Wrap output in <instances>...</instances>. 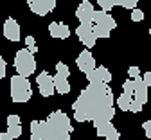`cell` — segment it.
<instances>
[{
    "mask_svg": "<svg viewBox=\"0 0 151 140\" xmlns=\"http://www.w3.org/2000/svg\"><path fill=\"white\" fill-rule=\"evenodd\" d=\"M74 118L78 122H96V121H111L113 110V93L103 81H92L79 93L72 104Z\"/></svg>",
    "mask_w": 151,
    "mask_h": 140,
    "instance_id": "6da1fadb",
    "label": "cell"
},
{
    "mask_svg": "<svg viewBox=\"0 0 151 140\" xmlns=\"http://www.w3.org/2000/svg\"><path fill=\"white\" fill-rule=\"evenodd\" d=\"M70 133L72 124L68 115L58 110L47 117V140H68Z\"/></svg>",
    "mask_w": 151,
    "mask_h": 140,
    "instance_id": "7a4b0ae2",
    "label": "cell"
},
{
    "mask_svg": "<svg viewBox=\"0 0 151 140\" xmlns=\"http://www.w3.org/2000/svg\"><path fill=\"white\" fill-rule=\"evenodd\" d=\"M32 97V88L25 75H13L11 77V99L13 103H27Z\"/></svg>",
    "mask_w": 151,
    "mask_h": 140,
    "instance_id": "3957f363",
    "label": "cell"
},
{
    "mask_svg": "<svg viewBox=\"0 0 151 140\" xmlns=\"http://www.w3.org/2000/svg\"><path fill=\"white\" fill-rule=\"evenodd\" d=\"M115 27H117V24L108 14V11H104V9L93 11V32H96L97 38H108L110 32Z\"/></svg>",
    "mask_w": 151,
    "mask_h": 140,
    "instance_id": "277c9868",
    "label": "cell"
},
{
    "mask_svg": "<svg viewBox=\"0 0 151 140\" xmlns=\"http://www.w3.org/2000/svg\"><path fill=\"white\" fill-rule=\"evenodd\" d=\"M14 68L16 72L20 74V75H32L36 72V61H34V56L29 49H22V50H18L16 56H14Z\"/></svg>",
    "mask_w": 151,
    "mask_h": 140,
    "instance_id": "5b68a950",
    "label": "cell"
},
{
    "mask_svg": "<svg viewBox=\"0 0 151 140\" xmlns=\"http://www.w3.org/2000/svg\"><path fill=\"white\" fill-rule=\"evenodd\" d=\"M76 34L86 49H92L97 42V36L93 32V24H79V27L76 29Z\"/></svg>",
    "mask_w": 151,
    "mask_h": 140,
    "instance_id": "8992f818",
    "label": "cell"
},
{
    "mask_svg": "<svg viewBox=\"0 0 151 140\" xmlns=\"http://www.w3.org/2000/svg\"><path fill=\"white\" fill-rule=\"evenodd\" d=\"M36 83H38L40 93H42L43 97H50V95H54V90H56V86H54V77H52L49 72H40V74H38Z\"/></svg>",
    "mask_w": 151,
    "mask_h": 140,
    "instance_id": "52a82bcc",
    "label": "cell"
},
{
    "mask_svg": "<svg viewBox=\"0 0 151 140\" xmlns=\"http://www.w3.org/2000/svg\"><path fill=\"white\" fill-rule=\"evenodd\" d=\"M25 2H27L29 9L34 14L45 16V14H49L56 7V2H58V0H25Z\"/></svg>",
    "mask_w": 151,
    "mask_h": 140,
    "instance_id": "ba28073f",
    "label": "cell"
},
{
    "mask_svg": "<svg viewBox=\"0 0 151 140\" xmlns=\"http://www.w3.org/2000/svg\"><path fill=\"white\" fill-rule=\"evenodd\" d=\"M93 6L92 2H88V0H83V2L78 6V9H76V16H78L79 24H93Z\"/></svg>",
    "mask_w": 151,
    "mask_h": 140,
    "instance_id": "9c48e42d",
    "label": "cell"
},
{
    "mask_svg": "<svg viewBox=\"0 0 151 140\" xmlns=\"http://www.w3.org/2000/svg\"><path fill=\"white\" fill-rule=\"evenodd\" d=\"M76 65H78V68L83 74H88V72H92L96 68V59H93V56L90 54V50H83L78 56V59H76Z\"/></svg>",
    "mask_w": 151,
    "mask_h": 140,
    "instance_id": "30bf717a",
    "label": "cell"
},
{
    "mask_svg": "<svg viewBox=\"0 0 151 140\" xmlns=\"http://www.w3.org/2000/svg\"><path fill=\"white\" fill-rule=\"evenodd\" d=\"M133 85H135V90H133V99L135 101H139V103H142V104H146L147 103V85H146V81L139 75V77H135L133 79Z\"/></svg>",
    "mask_w": 151,
    "mask_h": 140,
    "instance_id": "8fae6325",
    "label": "cell"
},
{
    "mask_svg": "<svg viewBox=\"0 0 151 140\" xmlns=\"http://www.w3.org/2000/svg\"><path fill=\"white\" fill-rule=\"evenodd\" d=\"M4 36L9 39V42H20V25L16 24V20L7 18L4 24Z\"/></svg>",
    "mask_w": 151,
    "mask_h": 140,
    "instance_id": "7c38bea8",
    "label": "cell"
},
{
    "mask_svg": "<svg viewBox=\"0 0 151 140\" xmlns=\"http://www.w3.org/2000/svg\"><path fill=\"white\" fill-rule=\"evenodd\" d=\"M86 81H88V83H92V81H103V83L110 85V81H111V74L108 72L106 67H96L92 72L86 74Z\"/></svg>",
    "mask_w": 151,
    "mask_h": 140,
    "instance_id": "4fadbf2b",
    "label": "cell"
},
{
    "mask_svg": "<svg viewBox=\"0 0 151 140\" xmlns=\"http://www.w3.org/2000/svg\"><path fill=\"white\" fill-rule=\"evenodd\" d=\"M31 140H47V121L31 122Z\"/></svg>",
    "mask_w": 151,
    "mask_h": 140,
    "instance_id": "5bb4252c",
    "label": "cell"
},
{
    "mask_svg": "<svg viewBox=\"0 0 151 140\" xmlns=\"http://www.w3.org/2000/svg\"><path fill=\"white\" fill-rule=\"evenodd\" d=\"M49 34L52 38H58V39H67L70 36V27L67 24L52 22V24H49Z\"/></svg>",
    "mask_w": 151,
    "mask_h": 140,
    "instance_id": "9a60e30c",
    "label": "cell"
},
{
    "mask_svg": "<svg viewBox=\"0 0 151 140\" xmlns=\"http://www.w3.org/2000/svg\"><path fill=\"white\" fill-rule=\"evenodd\" d=\"M54 86L58 93H68L70 92V83H68V77L61 75V74H56L54 75Z\"/></svg>",
    "mask_w": 151,
    "mask_h": 140,
    "instance_id": "2e32d148",
    "label": "cell"
},
{
    "mask_svg": "<svg viewBox=\"0 0 151 140\" xmlns=\"http://www.w3.org/2000/svg\"><path fill=\"white\" fill-rule=\"evenodd\" d=\"M93 126H96L97 136H103V138H106V135H108L110 129L113 128L111 121H96V122H93Z\"/></svg>",
    "mask_w": 151,
    "mask_h": 140,
    "instance_id": "e0dca14e",
    "label": "cell"
},
{
    "mask_svg": "<svg viewBox=\"0 0 151 140\" xmlns=\"http://www.w3.org/2000/svg\"><path fill=\"white\" fill-rule=\"evenodd\" d=\"M131 101H133V97H131V95H126V93L122 92V95L117 99V106H119V110H122V111H129V104H131Z\"/></svg>",
    "mask_w": 151,
    "mask_h": 140,
    "instance_id": "ac0fdd59",
    "label": "cell"
},
{
    "mask_svg": "<svg viewBox=\"0 0 151 140\" xmlns=\"http://www.w3.org/2000/svg\"><path fill=\"white\" fill-rule=\"evenodd\" d=\"M133 90H135L133 79H128V81H124V85H122V92H124L126 95H131V97H133Z\"/></svg>",
    "mask_w": 151,
    "mask_h": 140,
    "instance_id": "d6986e66",
    "label": "cell"
},
{
    "mask_svg": "<svg viewBox=\"0 0 151 140\" xmlns=\"http://www.w3.org/2000/svg\"><path fill=\"white\" fill-rule=\"evenodd\" d=\"M131 20H133V22H142L144 20V11L142 9H131Z\"/></svg>",
    "mask_w": 151,
    "mask_h": 140,
    "instance_id": "ffe728a7",
    "label": "cell"
},
{
    "mask_svg": "<svg viewBox=\"0 0 151 140\" xmlns=\"http://www.w3.org/2000/svg\"><path fill=\"white\" fill-rule=\"evenodd\" d=\"M7 133L13 136V138H18L22 135V128H20V124L18 126H7Z\"/></svg>",
    "mask_w": 151,
    "mask_h": 140,
    "instance_id": "44dd1931",
    "label": "cell"
},
{
    "mask_svg": "<svg viewBox=\"0 0 151 140\" xmlns=\"http://www.w3.org/2000/svg\"><path fill=\"white\" fill-rule=\"evenodd\" d=\"M56 74H61V75H67V77H68V75H70V70H68V67H67L65 63L60 61L58 65H56Z\"/></svg>",
    "mask_w": 151,
    "mask_h": 140,
    "instance_id": "7402d4cb",
    "label": "cell"
},
{
    "mask_svg": "<svg viewBox=\"0 0 151 140\" xmlns=\"http://www.w3.org/2000/svg\"><path fill=\"white\" fill-rule=\"evenodd\" d=\"M97 4L101 6V9H104V11H111L113 7V0H97Z\"/></svg>",
    "mask_w": 151,
    "mask_h": 140,
    "instance_id": "603a6c76",
    "label": "cell"
},
{
    "mask_svg": "<svg viewBox=\"0 0 151 140\" xmlns=\"http://www.w3.org/2000/svg\"><path fill=\"white\" fill-rule=\"evenodd\" d=\"M142 103H139V101H131V104H129V111H133V113H139V111H142Z\"/></svg>",
    "mask_w": 151,
    "mask_h": 140,
    "instance_id": "cb8c5ba5",
    "label": "cell"
},
{
    "mask_svg": "<svg viewBox=\"0 0 151 140\" xmlns=\"http://www.w3.org/2000/svg\"><path fill=\"white\" fill-rule=\"evenodd\" d=\"M121 7L135 9V7H137V0H121Z\"/></svg>",
    "mask_w": 151,
    "mask_h": 140,
    "instance_id": "d4e9b609",
    "label": "cell"
},
{
    "mask_svg": "<svg viewBox=\"0 0 151 140\" xmlns=\"http://www.w3.org/2000/svg\"><path fill=\"white\" fill-rule=\"evenodd\" d=\"M106 138H108V140H121V133L115 129V126H113V128L110 129V133L106 135Z\"/></svg>",
    "mask_w": 151,
    "mask_h": 140,
    "instance_id": "484cf974",
    "label": "cell"
},
{
    "mask_svg": "<svg viewBox=\"0 0 151 140\" xmlns=\"http://www.w3.org/2000/svg\"><path fill=\"white\" fill-rule=\"evenodd\" d=\"M20 124V117L18 115H9L7 117V126H18Z\"/></svg>",
    "mask_w": 151,
    "mask_h": 140,
    "instance_id": "4316f807",
    "label": "cell"
},
{
    "mask_svg": "<svg viewBox=\"0 0 151 140\" xmlns=\"http://www.w3.org/2000/svg\"><path fill=\"white\" fill-rule=\"evenodd\" d=\"M6 72H7V65H6V61H4V57L0 56V79L6 77Z\"/></svg>",
    "mask_w": 151,
    "mask_h": 140,
    "instance_id": "83f0119b",
    "label": "cell"
},
{
    "mask_svg": "<svg viewBox=\"0 0 151 140\" xmlns=\"http://www.w3.org/2000/svg\"><path fill=\"white\" fill-rule=\"evenodd\" d=\"M142 128H144V133H146V136L151 140V118H149V121H146V122L142 124Z\"/></svg>",
    "mask_w": 151,
    "mask_h": 140,
    "instance_id": "f1b7e54d",
    "label": "cell"
},
{
    "mask_svg": "<svg viewBox=\"0 0 151 140\" xmlns=\"http://www.w3.org/2000/svg\"><path fill=\"white\" fill-rule=\"evenodd\" d=\"M128 74H129V77H139L140 75V70H139V67H129V70H128Z\"/></svg>",
    "mask_w": 151,
    "mask_h": 140,
    "instance_id": "f546056e",
    "label": "cell"
},
{
    "mask_svg": "<svg viewBox=\"0 0 151 140\" xmlns=\"http://www.w3.org/2000/svg\"><path fill=\"white\" fill-rule=\"evenodd\" d=\"M142 79L146 81V85H147V86H151V72H146V74L142 75Z\"/></svg>",
    "mask_w": 151,
    "mask_h": 140,
    "instance_id": "4dcf8cb0",
    "label": "cell"
},
{
    "mask_svg": "<svg viewBox=\"0 0 151 140\" xmlns=\"http://www.w3.org/2000/svg\"><path fill=\"white\" fill-rule=\"evenodd\" d=\"M0 140H13V136L6 131V133H0Z\"/></svg>",
    "mask_w": 151,
    "mask_h": 140,
    "instance_id": "1f68e13d",
    "label": "cell"
},
{
    "mask_svg": "<svg viewBox=\"0 0 151 140\" xmlns=\"http://www.w3.org/2000/svg\"><path fill=\"white\" fill-rule=\"evenodd\" d=\"M25 43H27V47L29 45H34V38L32 36H25Z\"/></svg>",
    "mask_w": 151,
    "mask_h": 140,
    "instance_id": "d6a6232c",
    "label": "cell"
},
{
    "mask_svg": "<svg viewBox=\"0 0 151 140\" xmlns=\"http://www.w3.org/2000/svg\"><path fill=\"white\" fill-rule=\"evenodd\" d=\"M27 49H29V50H31L32 54H34V52H38V47H36V45H29Z\"/></svg>",
    "mask_w": 151,
    "mask_h": 140,
    "instance_id": "836d02e7",
    "label": "cell"
},
{
    "mask_svg": "<svg viewBox=\"0 0 151 140\" xmlns=\"http://www.w3.org/2000/svg\"><path fill=\"white\" fill-rule=\"evenodd\" d=\"M113 6H121V0H113Z\"/></svg>",
    "mask_w": 151,
    "mask_h": 140,
    "instance_id": "e575fe53",
    "label": "cell"
},
{
    "mask_svg": "<svg viewBox=\"0 0 151 140\" xmlns=\"http://www.w3.org/2000/svg\"><path fill=\"white\" fill-rule=\"evenodd\" d=\"M149 34H151V29H149Z\"/></svg>",
    "mask_w": 151,
    "mask_h": 140,
    "instance_id": "d590c367",
    "label": "cell"
}]
</instances>
